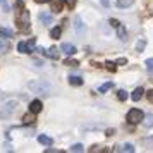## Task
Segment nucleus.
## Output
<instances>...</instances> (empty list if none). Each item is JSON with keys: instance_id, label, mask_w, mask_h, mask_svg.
Listing matches in <instances>:
<instances>
[{"instance_id": "nucleus-1", "label": "nucleus", "mask_w": 153, "mask_h": 153, "mask_svg": "<svg viewBox=\"0 0 153 153\" xmlns=\"http://www.w3.org/2000/svg\"><path fill=\"white\" fill-rule=\"evenodd\" d=\"M16 24H17V28L24 31V33H28L29 31V12L26 9H19V12L16 16Z\"/></svg>"}, {"instance_id": "nucleus-2", "label": "nucleus", "mask_w": 153, "mask_h": 153, "mask_svg": "<svg viewBox=\"0 0 153 153\" xmlns=\"http://www.w3.org/2000/svg\"><path fill=\"white\" fill-rule=\"evenodd\" d=\"M28 86L29 90H33L38 95H48L50 93V84L47 81H31Z\"/></svg>"}, {"instance_id": "nucleus-3", "label": "nucleus", "mask_w": 153, "mask_h": 153, "mask_svg": "<svg viewBox=\"0 0 153 153\" xmlns=\"http://www.w3.org/2000/svg\"><path fill=\"white\" fill-rule=\"evenodd\" d=\"M143 117H145V114L138 108H132V110L127 112V120H129V124H139V122H143Z\"/></svg>"}, {"instance_id": "nucleus-4", "label": "nucleus", "mask_w": 153, "mask_h": 153, "mask_svg": "<svg viewBox=\"0 0 153 153\" xmlns=\"http://www.w3.org/2000/svg\"><path fill=\"white\" fill-rule=\"evenodd\" d=\"M16 107H17V103H16V102H9V103H5L4 110L0 112V115H2V117H5V115H9V114H12V112L16 110Z\"/></svg>"}, {"instance_id": "nucleus-5", "label": "nucleus", "mask_w": 153, "mask_h": 153, "mask_svg": "<svg viewBox=\"0 0 153 153\" xmlns=\"http://www.w3.org/2000/svg\"><path fill=\"white\" fill-rule=\"evenodd\" d=\"M43 108V103L40 100H33L31 103H29V112H33V114H40Z\"/></svg>"}, {"instance_id": "nucleus-6", "label": "nucleus", "mask_w": 153, "mask_h": 153, "mask_svg": "<svg viewBox=\"0 0 153 153\" xmlns=\"http://www.w3.org/2000/svg\"><path fill=\"white\" fill-rule=\"evenodd\" d=\"M62 52L65 55H74L76 53V47L71 45V43H62Z\"/></svg>"}, {"instance_id": "nucleus-7", "label": "nucleus", "mask_w": 153, "mask_h": 153, "mask_svg": "<svg viewBox=\"0 0 153 153\" xmlns=\"http://www.w3.org/2000/svg\"><path fill=\"white\" fill-rule=\"evenodd\" d=\"M62 5H64V0H50V7H52L53 12H60Z\"/></svg>"}, {"instance_id": "nucleus-8", "label": "nucleus", "mask_w": 153, "mask_h": 153, "mask_svg": "<svg viewBox=\"0 0 153 153\" xmlns=\"http://www.w3.org/2000/svg\"><path fill=\"white\" fill-rule=\"evenodd\" d=\"M9 50H10V43L7 40H4V38H0V55L7 53Z\"/></svg>"}, {"instance_id": "nucleus-9", "label": "nucleus", "mask_w": 153, "mask_h": 153, "mask_svg": "<svg viewBox=\"0 0 153 153\" xmlns=\"http://www.w3.org/2000/svg\"><path fill=\"white\" fill-rule=\"evenodd\" d=\"M143 95H145V90H143V88H136V90L132 91L131 98L134 100V102H139V100L143 98Z\"/></svg>"}, {"instance_id": "nucleus-10", "label": "nucleus", "mask_w": 153, "mask_h": 153, "mask_svg": "<svg viewBox=\"0 0 153 153\" xmlns=\"http://www.w3.org/2000/svg\"><path fill=\"white\" fill-rule=\"evenodd\" d=\"M76 24H74V28H76V31H77V35H83L84 33V24H83V21H81V17H76Z\"/></svg>"}, {"instance_id": "nucleus-11", "label": "nucleus", "mask_w": 153, "mask_h": 153, "mask_svg": "<svg viewBox=\"0 0 153 153\" xmlns=\"http://www.w3.org/2000/svg\"><path fill=\"white\" fill-rule=\"evenodd\" d=\"M117 35H119V38H120L122 42L127 40V31H126V28H124V26H120V24L117 26Z\"/></svg>"}, {"instance_id": "nucleus-12", "label": "nucleus", "mask_w": 153, "mask_h": 153, "mask_svg": "<svg viewBox=\"0 0 153 153\" xmlns=\"http://www.w3.org/2000/svg\"><path fill=\"white\" fill-rule=\"evenodd\" d=\"M143 126L145 127H153V114H148L143 117Z\"/></svg>"}, {"instance_id": "nucleus-13", "label": "nucleus", "mask_w": 153, "mask_h": 153, "mask_svg": "<svg viewBox=\"0 0 153 153\" xmlns=\"http://www.w3.org/2000/svg\"><path fill=\"white\" fill-rule=\"evenodd\" d=\"M40 21H42L43 24H47V26H48V24H52V21H53V19H52V16H50V14L42 12V14H40Z\"/></svg>"}, {"instance_id": "nucleus-14", "label": "nucleus", "mask_w": 153, "mask_h": 153, "mask_svg": "<svg viewBox=\"0 0 153 153\" xmlns=\"http://www.w3.org/2000/svg\"><path fill=\"white\" fill-rule=\"evenodd\" d=\"M132 4H134V0H117V7H120V9L131 7Z\"/></svg>"}, {"instance_id": "nucleus-15", "label": "nucleus", "mask_w": 153, "mask_h": 153, "mask_svg": "<svg viewBox=\"0 0 153 153\" xmlns=\"http://www.w3.org/2000/svg\"><path fill=\"white\" fill-rule=\"evenodd\" d=\"M59 50H57V47H52L50 50H47V57H50V59H59Z\"/></svg>"}, {"instance_id": "nucleus-16", "label": "nucleus", "mask_w": 153, "mask_h": 153, "mask_svg": "<svg viewBox=\"0 0 153 153\" xmlns=\"http://www.w3.org/2000/svg\"><path fill=\"white\" fill-rule=\"evenodd\" d=\"M22 122H24V124H33V122H35V114H33V112L26 114V115L22 117Z\"/></svg>"}, {"instance_id": "nucleus-17", "label": "nucleus", "mask_w": 153, "mask_h": 153, "mask_svg": "<svg viewBox=\"0 0 153 153\" xmlns=\"http://www.w3.org/2000/svg\"><path fill=\"white\" fill-rule=\"evenodd\" d=\"M69 83L72 84V86H81V84H83V79H81L79 76H71L69 77Z\"/></svg>"}, {"instance_id": "nucleus-18", "label": "nucleus", "mask_w": 153, "mask_h": 153, "mask_svg": "<svg viewBox=\"0 0 153 153\" xmlns=\"http://www.w3.org/2000/svg\"><path fill=\"white\" fill-rule=\"evenodd\" d=\"M38 141H40L42 145H45V146H50V145H52V138H48V136H45V134H42V136H38Z\"/></svg>"}, {"instance_id": "nucleus-19", "label": "nucleus", "mask_w": 153, "mask_h": 153, "mask_svg": "<svg viewBox=\"0 0 153 153\" xmlns=\"http://www.w3.org/2000/svg\"><path fill=\"white\" fill-rule=\"evenodd\" d=\"M35 47H36V40H35V38H31L29 42H26V48H28V53L35 52Z\"/></svg>"}, {"instance_id": "nucleus-20", "label": "nucleus", "mask_w": 153, "mask_h": 153, "mask_svg": "<svg viewBox=\"0 0 153 153\" xmlns=\"http://www.w3.org/2000/svg\"><path fill=\"white\" fill-rule=\"evenodd\" d=\"M0 35L7 36V38H12V36H14V31H12V29H7V28H0Z\"/></svg>"}, {"instance_id": "nucleus-21", "label": "nucleus", "mask_w": 153, "mask_h": 153, "mask_svg": "<svg viewBox=\"0 0 153 153\" xmlns=\"http://www.w3.org/2000/svg\"><path fill=\"white\" fill-rule=\"evenodd\" d=\"M112 88V81H108V83H103L100 88H98V93H105V91H108Z\"/></svg>"}, {"instance_id": "nucleus-22", "label": "nucleus", "mask_w": 153, "mask_h": 153, "mask_svg": "<svg viewBox=\"0 0 153 153\" xmlns=\"http://www.w3.org/2000/svg\"><path fill=\"white\" fill-rule=\"evenodd\" d=\"M141 143H143L146 148H153V136H150V138H145Z\"/></svg>"}, {"instance_id": "nucleus-23", "label": "nucleus", "mask_w": 153, "mask_h": 153, "mask_svg": "<svg viewBox=\"0 0 153 153\" xmlns=\"http://www.w3.org/2000/svg\"><path fill=\"white\" fill-rule=\"evenodd\" d=\"M60 33H62V29H60V28H53L52 31H50V36H52V38H59Z\"/></svg>"}, {"instance_id": "nucleus-24", "label": "nucleus", "mask_w": 153, "mask_h": 153, "mask_svg": "<svg viewBox=\"0 0 153 153\" xmlns=\"http://www.w3.org/2000/svg\"><path fill=\"white\" fill-rule=\"evenodd\" d=\"M64 65H69V67H77L79 64H77V60H74V59H67V60L64 62Z\"/></svg>"}, {"instance_id": "nucleus-25", "label": "nucleus", "mask_w": 153, "mask_h": 153, "mask_svg": "<svg viewBox=\"0 0 153 153\" xmlns=\"http://www.w3.org/2000/svg\"><path fill=\"white\" fill-rule=\"evenodd\" d=\"M84 148H83V145H79V143H77V145H72L71 146V152H74V153H79V152H83Z\"/></svg>"}, {"instance_id": "nucleus-26", "label": "nucleus", "mask_w": 153, "mask_h": 153, "mask_svg": "<svg viewBox=\"0 0 153 153\" xmlns=\"http://www.w3.org/2000/svg\"><path fill=\"white\" fill-rule=\"evenodd\" d=\"M120 152H129V153H132V152H134V146H132L131 143H127V145H124L122 148H120Z\"/></svg>"}, {"instance_id": "nucleus-27", "label": "nucleus", "mask_w": 153, "mask_h": 153, "mask_svg": "<svg viewBox=\"0 0 153 153\" xmlns=\"http://www.w3.org/2000/svg\"><path fill=\"white\" fill-rule=\"evenodd\" d=\"M17 50L21 52V53H28V48H26V42H21L17 45Z\"/></svg>"}, {"instance_id": "nucleus-28", "label": "nucleus", "mask_w": 153, "mask_h": 153, "mask_svg": "<svg viewBox=\"0 0 153 153\" xmlns=\"http://www.w3.org/2000/svg\"><path fill=\"white\" fill-rule=\"evenodd\" d=\"M117 98L120 100V102H124L126 98H127V93H126L124 90H119V91H117Z\"/></svg>"}, {"instance_id": "nucleus-29", "label": "nucleus", "mask_w": 153, "mask_h": 153, "mask_svg": "<svg viewBox=\"0 0 153 153\" xmlns=\"http://www.w3.org/2000/svg\"><path fill=\"white\" fill-rule=\"evenodd\" d=\"M145 65H146V71L148 72H153V59H148L145 62Z\"/></svg>"}, {"instance_id": "nucleus-30", "label": "nucleus", "mask_w": 153, "mask_h": 153, "mask_svg": "<svg viewBox=\"0 0 153 153\" xmlns=\"http://www.w3.org/2000/svg\"><path fill=\"white\" fill-rule=\"evenodd\" d=\"M145 45H146V42H145V40H141V42H138V43H136V50H138V52H143V50H145Z\"/></svg>"}, {"instance_id": "nucleus-31", "label": "nucleus", "mask_w": 153, "mask_h": 153, "mask_svg": "<svg viewBox=\"0 0 153 153\" xmlns=\"http://www.w3.org/2000/svg\"><path fill=\"white\" fill-rule=\"evenodd\" d=\"M0 7L4 9L5 12H9V10H10V7H9V4H7V0H0Z\"/></svg>"}, {"instance_id": "nucleus-32", "label": "nucleus", "mask_w": 153, "mask_h": 153, "mask_svg": "<svg viewBox=\"0 0 153 153\" xmlns=\"http://www.w3.org/2000/svg\"><path fill=\"white\" fill-rule=\"evenodd\" d=\"M105 67H107L108 71H112V72L117 69V67H115V62H107V64H105Z\"/></svg>"}, {"instance_id": "nucleus-33", "label": "nucleus", "mask_w": 153, "mask_h": 153, "mask_svg": "<svg viewBox=\"0 0 153 153\" xmlns=\"http://www.w3.org/2000/svg\"><path fill=\"white\" fill-rule=\"evenodd\" d=\"M64 2H65V5H67L69 9H72V7H76V2H77V0H64Z\"/></svg>"}, {"instance_id": "nucleus-34", "label": "nucleus", "mask_w": 153, "mask_h": 153, "mask_svg": "<svg viewBox=\"0 0 153 153\" xmlns=\"http://www.w3.org/2000/svg\"><path fill=\"white\" fill-rule=\"evenodd\" d=\"M124 64H127V60H126L124 57H122V59H117V62H115V65H124Z\"/></svg>"}, {"instance_id": "nucleus-35", "label": "nucleus", "mask_w": 153, "mask_h": 153, "mask_svg": "<svg viewBox=\"0 0 153 153\" xmlns=\"http://www.w3.org/2000/svg\"><path fill=\"white\" fill-rule=\"evenodd\" d=\"M110 24H112V26H114V28H117V26H119V24H120V22H119L117 19H110Z\"/></svg>"}, {"instance_id": "nucleus-36", "label": "nucleus", "mask_w": 153, "mask_h": 153, "mask_svg": "<svg viewBox=\"0 0 153 153\" xmlns=\"http://www.w3.org/2000/svg\"><path fill=\"white\" fill-rule=\"evenodd\" d=\"M148 100H150V102L153 103V90H150V91H148Z\"/></svg>"}, {"instance_id": "nucleus-37", "label": "nucleus", "mask_w": 153, "mask_h": 153, "mask_svg": "<svg viewBox=\"0 0 153 153\" xmlns=\"http://www.w3.org/2000/svg\"><path fill=\"white\" fill-rule=\"evenodd\" d=\"M36 4H45V2H50V0H35Z\"/></svg>"}]
</instances>
